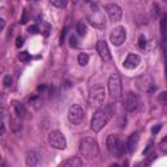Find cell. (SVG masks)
Returning <instances> with one entry per match:
<instances>
[{
	"instance_id": "cell-1",
	"label": "cell",
	"mask_w": 167,
	"mask_h": 167,
	"mask_svg": "<svg viewBox=\"0 0 167 167\" xmlns=\"http://www.w3.org/2000/svg\"><path fill=\"white\" fill-rule=\"evenodd\" d=\"M112 116V111H111V106H107V107H102L98 108L95 112H94L92 121H90V128H92L94 132H99L106 124L108 123V120L111 119Z\"/></svg>"
},
{
	"instance_id": "cell-2",
	"label": "cell",
	"mask_w": 167,
	"mask_h": 167,
	"mask_svg": "<svg viewBox=\"0 0 167 167\" xmlns=\"http://www.w3.org/2000/svg\"><path fill=\"white\" fill-rule=\"evenodd\" d=\"M80 154L81 157H84L85 159L92 161L99 157V148L97 141L92 137H85L80 141Z\"/></svg>"
},
{
	"instance_id": "cell-3",
	"label": "cell",
	"mask_w": 167,
	"mask_h": 167,
	"mask_svg": "<svg viewBox=\"0 0 167 167\" xmlns=\"http://www.w3.org/2000/svg\"><path fill=\"white\" fill-rule=\"evenodd\" d=\"M89 8L86 12V17L89 24L94 28H99L103 29L106 26V20H105V14L103 12L99 9L98 4H93V3H87Z\"/></svg>"
},
{
	"instance_id": "cell-4",
	"label": "cell",
	"mask_w": 167,
	"mask_h": 167,
	"mask_svg": "<svg viewBox=\"0 0 167 167\" xmlns=\"http://www.w3.org/2000/svg\"><path fill=\"white\" fill-rule=\"evenodd\" d=\"M106 145H107L108 151H110L111 154H114V156H121L127 149L125 142L121 141L118 135L108 136L107 140H106Z\"/></svg>"
},
{
	"instance_id": "cell-5",
	"label": "cell",
	"mask_w": 167,
	"mask_h": 167,
	"mask_svg": "<svg viewBox=\"0 0 167 167\" xmlns=\"http://www.w3.org/2000/svg\"><path fill=\"white\" fill-rule=\"evenodd\" d=\"M105 97H106V92L105 87L102 85H97L90 89L89 92V103L94 107H101L105 102Z\"/></svg>"
},
{
	"instance_id": "cell-6",
	"label": "cell",
	"mask_w": 167,
	"mask_h": 167,
	"mask_svg": "<svg viewBox=\"0 0 167 167\" xmlns=\"http://www.w3.org/2000/svg\"><path fill=\"white\" fill-rule=\"evenodd\" d=\"M107 86H108V93H110L111 98L116 99L121 95V81L118 73L111 75V77L108 78Z\"/></svg>"
},
{
	"instance_id": "cell-7",
	"label": "cell",
	"mask_w": 167,
	"mask_h": 167,
	"mask_svg": "<svg viewBox=\"0 0 167 167\" xmlns=\"http://www.w3.org/2000/svg\"><path fill=\"white\" fill-rule=\"evenodd\" d=\"M48 144L52 148L63 150V149H65V146H67L65 136L63 135L60 130H52V132H50V135H48Z\"/></svg>"
},
{
	"instance_id": "cell-8",
	"label": "cell",
	"mask_w": 167,
	"mask_h": 167,
	"mask_svg": "<svg viewBox=\"0 0 167 167\" xmlns=\"http://www.w3.org/2000/svg\"><path fill=\"white\" fill-rule=\"evenodd\" d=\"M68 119L72 124H81L85 119V111L81 106L78 105H73L69 107V111H68Z\"/></svg>"
},
{
	"instance_id": "cell-9",
	"label": "cell",
	"mask_w": 167,
	"mask_h": 167,
	"mask_svg": "<svg viewBox=\"0 0 167 167\" xmlns=\"http://www.w3.org/2000/svg\"><path fill=\"white\" fill-rule=\"evenodd\" d=\"M140 106H141V101H140L138 95L132 92L127 93L125 99H124V107L128 112H136L138 111Z\"/></svg>"
},
{
	"instance_id": "cell-10",
	"label": "cell",
	"mask_w": 167,
	"mask_h": 167,
	"mask_svg": "<svg viewBox=\"0 0 167 167\" xmlns=\"http://www.w3.org/2000/svg\"><path fill=\"white\" fill-rule=\"evenodd\" d=\"M137 87L144 93H153L156 90V85L153 82V78L148 75H144L136 80Z\"/></svg>"
},
{
	"instance_id": "cell-11",
	"label": "cell",
	"mask_w": 167,
	"mask_h": 167,
	"mask_svg": "<svg viewBox=\"0 0 167 167\" xmlns=\"http://www.w3.org/2000/svg\"><path fill=\"white\" fill-rule=\"evenodd\" d=\"M125 38H127V30L125 28H123V26H118V28H115L112 30L111 35H110V39H111V43L114 44V46L119 47L121 44L125 42Z\"/></svg>"
},
{
	"instance_id": "cell-12",
	"label": "cell",
	"mask_w": 167,
	"mask_h": 167,
	"mask_svg": "<svg viewBox=\"0 0 167 167\" xmlns=\"http://www.w3.org/2000/svg\"><path fill=\"white\" fill-rule=\"evenodd\" d=\"M105 9H106V13H107V16L110 17V20L112 21V22H118V21H120L121 16H123V11H121V8L118 4H115V3L107 4L105 7Z\"/></svg>"
},
{
	"instance_id": "cell-13",
	"label": "cell",
	"mask_w": 167,
	"mask_h": 167,
	"mask_svg": "<svg viewBox=\"0 0 167 167\" xmlns=\"http://www.w3.org/2000/svg\"><path fill=\"white\" fill-rule=\"evenodd\" d=\"M97 51H98L102 60H105V62H110L111 60V52H110V48H108L106 41H98V43H97Z\"/></svg>"
},
{
	"instance_id": "cell-14",
	"label": "cell",
	"mask_w": 167,
	"mask_h": 167,
	"mask_svg": "<svg viewBox=\"0 0 167 167\" xmlns=\"http://www.w3.org/2000/svg\"><path fill=\"white\" fill-rule=\"evenodd\" d=\"M26 166H39L41 165V153H39L38 150H30L28 151V154H26Z\"/></svg>"
},
{
	"instance_id": "cell-15",
	"label": "cell",
	"mask_w": 167,
	"mask_h": 167,
	"mask_svg": "<svg viewBox=\"0 0 167 167\" xmlns=\"http://www.w3.org/2000/svg\"><path fill=\"white\" fill-rule=\"evenodd\" d=\"M140 62H141V59H140L138 55H136V54H129V55L127 56V59L123 65H124V68H127V69H135L138 67Z\"/></svg>"
},
{
	"instance_id": "cell-16",
	"label": "cell",
	"mask_w": 167,
	"mask_h": 167,
	"mask_svg": "<svg viewBox=\"0 0 167 167\" xmlns=\"http://www.w3.org/2000/svg\"><path fill=\"white\" fill-rule=\"evenodd\" d=\"M138 140H140L138 132H133L132 135L129 136V138L127 140L125 145H127V150H128L129 153H133V151L136 150V148H137V144H138Z\"/></svg>"
},
{
	"instance_id": "cell-17",
	"label": "cell",
	"mask_w": 167,
	"mask_h": 167,
	"mask_svg": "<svg viewBox=\"0 0 167 167\" xmlns=\"http://www.w3.org/2000/svg\"><path fill=\"white\" fill-rule=\"evenodd\" d=\"M12 105H13L14 112H16V115H17L19 118H22L24 115L26 114V108H25V106H24L20 101H13V102H12Z\"/></svg>"
},
{
	"instance_id": "cell-18",
	"label": "cell",
	"mask_w": 167,
	"mask_h": 167,
	"mask_svg": "<svg viewBox=\"0 0 167 167\" xmlns=\"http://www.w3.org/2000/svg\"><path fill=\"white\" fill-rule=\"evenodd\" d=\"M62 166H64V167H81L82 166V162L80 161V158L72 157V158H69V159L64 161V162L62 163Z\"/></svg>"
},
{
	"instance_id": "cell-19",
	"label": "cell",
	"mask_w": 167,
	"mask_h": 167,
	"mask_svg": "<svg viewBox=\"0 0 167 167\" xmlns=\"http://www.w3.org/2000/svg\"><path fill=\"white\" fill-rule=\"evenodd\" d=\"M76 32H77V34L81 35V37L86 35V25L84 24V21L77 22V25H76Z\"/></svg>"
},
{
	"instance_id": "cell-20",
	"label": "cell",
	"mask_w": 167,
	"mask_h": 167,
	"mask_svg": "<svg viewBox=\"0 0 167 167\" xmlns=\"http://www.w3.org/2000/svg\"><path fill=\"white\" fill-rule=\"evenodd\" d=\"M77 60H78V64L81 67H84V65L87 64V62H89V55H86V54H80L77 57Z\"/></svg>"
},
{
	"instance_id": "cell-21",
	"label": "cell",
	"mask_w": 167,
	"mask_h": 167,
	"mask_svg": "<svg viewBox=\"0 0 167 167\" xmlns=\"http://www.w3.org/2000/svg\"><path fill=\"white\" fill-rule=\"evenodd\" d=\"M50 3L56 8H64L67 5V0H50Z\"/></svg>"
},
{
	"instance_id": "cell-22",
	"label": "cell",
	"mask_w": 167,
	"mask_h": 167,
	"mask_svg": "<svg viewBox=\"0 0 167 167\" xmlns=\"http://www.w3.org/2000/svg\"><path fill=\"white\" fill-rule=\"evenodd\" d=\"M19 57H20V60L21 62H29L32 57H30V54L28 52V51H22V52H20V55H19Z\"/></svg>"
},
{
	"instance_id": "cell-23",
	"label": "cell",
	"mask_w": 167,
	"mask_h": 167,
	"mask_svg": "<svg viewBox=\"0 0 167 167\" xmlns=\"http://www.w3.org/2000/svg\"><path fill=\"white\" fill-rule=\"evenodd\" d=\"M159 150L162 151V154L167 153V137L162 138V141H161V144H159Z\"/></svg>"
},
{
	"instance_id": "cell-24",
	"label": "cell",
	"mask_w": 167,
	"mask_h": 167,
	"mask_svg": "<svg viewBox=\"0 0 167 167\" xmlns=\"http://www.w3.org/2000/svg\"><path fill=\"white\" fill-rule=\"evenodd\" d=\"M12 82H13V78H12L9 75L5 76L4 80H3V84H4L5 87H11V86H12Z\"/></svg>"
},
{
	"instance_id": "cell-25",
	"label": "cell",
	"mask_w": 167,
	"mask_h": 167,
	"mask_svg": "<svg viewBox=\"0 0 167 167\" xmlns=\"http://www.w3.org/2000/svg\"><path fill=\"white\" fill-rule=\"evenodd\" d=\"M138 47L141 48V50H145V47H146V38H145L144 35H140V38H138Z\"/></svg>"
},
{
	"instance_id": "cell-26",
	"label": "cell",
	"mask_w": 167,
	"mask_h": 167,
	"mask_svg": "<svg viewBox=\"0 0 167 167\" xmlns=\"http://www.w3.org/2000/svg\"><path fill=\"white\" fill-rule=\"evenodd\" d=\"M69 46L73 47V48H76V47L78 46V43H77V38H76V35H71V37H69Z\"/></svg>"
},
{
	"instance_id": "cell-27",
	"label": "cell",
	"mask_w": 167,
	"mask_h": 167,
	"mask_svg": "<svg viewBox=\"0 0 167 167\" xmlns=\"http://www.w3.org/2000/svg\"><path fill=\"white\" fill-rule=\"evenodd\" d=\"M158 98H159V101L163 103V105H166L167 103V92H162L159 94V97H158Z\"/></svg>"
},
{
	"instance_id": "cell-28",
	"label": "cell",
	"mask_w": 167,
	"mask_h": 167,
	"mask_svg": "<svg viewBox=\"0 0 167 167\" xmlns=\"http://www.w3.org/2000/svg\"><path fill=\"white\" fill-rule=\"evenodd\" d=\"M20 22L21 24H26V22H28V11H26V9L22 11V17H21Z\"/></svg>"
},
{
	"instance_id": "cell-29",
	"label": "cell",
	"mask_w": 167,
	"mask_h": 167,
	"mask_svg": "<svg viewBox=\"0 0 167 167\" xmlns=\"http://www.w3.org/2000/svg\"><path fill=\"white\" fill-rule=\"evenodd\" d=\"M29 33H32V34H37V33L39 32V28L37 25H32V26H29Z\"/></svg>"
},
{
	"instance_id": "cell-30",
	"label": "cell",
	"mask_w": 167,
	"mask_h": 167,
	"mask_svg": "<svg viewBox=\"0 0 167 167\" xmlns=\"http://www.w3.org/2000/svg\"><path fill=\"white\" fill-rule=\"evenodd\" d=\"M165 24H166V17H163L161 21V32H162V37L165 39Z\"/></svg>"
},
{
	"instance_id": "cell-31",
	"label": "cell",
	"mask_w": 167,
	"mask_h": 167,
	"mask_svg": "<svg viewBox=\"0 0 167 167\" xmlns=\"http://www.w3.org/2000/svg\"><path fill=\"white\" fill-rule=\"evenodd\" d=\"M161 128H162V124H157V125H154L153 128H151V133H153V135H157L161 130Z\"/></svg>"
},
{
	"instance_id": "cell-32",
	"label": "cell",
	"mask_w": 167,
	"mask_h": 167,
	"mask_svg": "<svg viewBox=\"0 0 167 167\" xmlns=\"http://www.w3.org/2000/svg\"><path fill=\"white\" fill-rule=\"evenodd\" d=\"M50 30H51V26L48 25V24H44V29L42 30V33H43V35H46L47 37V35L50 34Z\"/></svg>"
},
{
	"instance_id": "cell-33",
	"label": "cell",
	"mask_w": 167,
	"mask_h": 167,
	"mask_svg": "<svg viewBox=\"0 0 167 167\" xmlns=\"http://www.w3.org/2000/svg\"><path fill=\"white\" fill-rule=\"evenodd\" d=\"M24 46V38L22 37H17L16 38V47H22Z\"/></svg>"
},
{
	"instance_id": "cell-34",
	"label": "cell",
	"mask_w": 167,
	"mask_h": 167,
	"mask_svg": "<svg viewBox=\"0 0 167 167\" xmlns=\"http://www.w3.org/2000/svg\"><path fill=\"white\" fill-rule=\"evenodd\" d=\"M158 11H159V8H158V5H154V7H153V17H154V19H156V17L158 16V13H159V12H158Z\"/></svg>"
},
{
	"instance_id": "cell-35",
	"label": "cell",
	"mask_w": 167,
	"mask_h": 167,
	"mask_svg": "<svg viewBox=\"0 0 167 167\" xmlns=\"http://www.w3.org/2000/svg\"><path fill=\"white\" fill-rule=\"evenodd\" d=\"M4 26H5V21H4V19H1V17H0V32L4 29Z\"/></svg>"
},
{
	"instance_id": "cell-36",
	"label": "cell",
	"mask_w": 167,
	"mask_h": 167,
	"mask_svg": "<svg viewBox=\"0 0 167 167\" xmlns=\"http://www.w3.org/2000/svg\"><path fill=\"white\" fill-rule=\"evenodd\" d=\"M3 132H4V128H3V127H1V128H0V135H1Z\"/></svg>"
},
{
	"instance_id": "cell-37",
	"label": "cell",
	"mask_w": 167,
	"mask_h": 167,
	"mask_svg": "<svg viewBox=\"0 0 167 167\" xmlns=\"http://www.w3.org/2000/svg\"><path fill=\"white\" fill-rule=\"evenodd\" d=\"M75 1H78V0H75Z\"/></svg>"
},
{
	"instance_id": "cell-38",
	"label": "cell",
	"mask_w": 167,
	"mask_h": 167,
	"mask_svg": "<svg viewBox=\"0 0 167 167\" xmlns=\"http://www.w3.org/2000/svg\"><path fill=\"white\" fill-rule=\"evenodd\" d=\"M0 159H1V157H0Z\"/></svg>"
}]
</instances>
